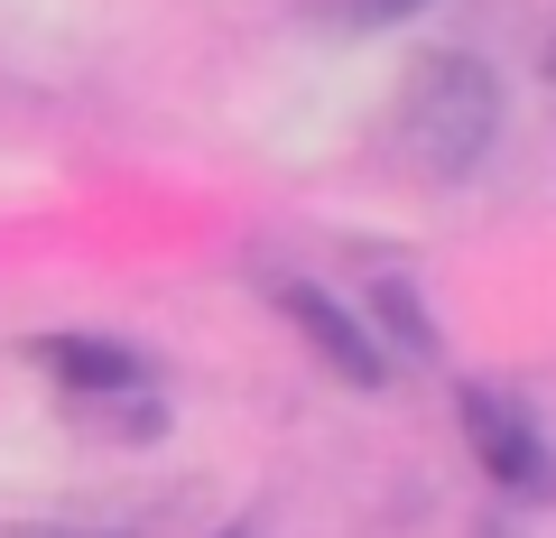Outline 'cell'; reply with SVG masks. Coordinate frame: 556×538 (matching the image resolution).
I'll return each mask as SVG.
<instances>
[{"instance_id": "3", "label": "cell", "mask_w": 556, "mask_h": 538, "mask_svg": "<svg viewBox=\"0 0 556 538\" xmlns=\"http://www.w3.org/2000/svg\"><path fill=\"white\" fill-rule=\"evenodd\" d=\"M269 306L306 335V353H316L334 380H353V390H380V380H390V343H380L371 316L343 306L334 288H316V279H269Z\"/></svg>"}, {"instance_id": "2", "label": "cell", "mask_w": 556, "mask_h": 538, "mask_svg": "<svg viewBox=\"0 0 556 538\" xmlns=\"http://www.w3.org/2000/svg\"><path fill=\"white\" fill-rule=\"evenodd\" d=\"M455 427H464L473 464L492 474V492L510 501V511H547V501H556V446H547V427H538V409L519 390H501V380H464V390H455Z\"/></svg>"}, {"instance_id": "6", "label": "cell", "mask_w": 556, "mask_h": 538, "mask_svg": "<svg viewBox=\"0 0 556 538\" xmlns=\"http://www.w3.org/2000/svg\"><path fill=\"white\" fill-rule=\"evenodd\" d=\"M371 316L390 325V343H399V353H417V362L437 353V325L417 316V288H408V279H380V288H371Z\"/></svg>"}, {"instance_id": "5", "label": "cell", "mask_w": 556, "mask_h": 538, "mask_svg": "<svg viewBox=\"0 0 556 538\" xmlns=\"http://www.w3.org/2000/svg\"><path fill=\"white\" fill-rule=\"evenodd\" d=\"M0 538H159V511H47V520H0Z\"/></svg>"}, {"instance_id": "4", "label": "cell", "mask_w": 556, "mask_h": 538, "mask_svg": "<svg viewBox=\"0 0 556 538\" xmlns=\"http://www.w3.org/2000/svg\"><path fill=\"white\" fill-rule=\"evenodd\" d=\"M38 362L84 399H149V380H159L130 343H102V335H38Z\"/></svg>"}, {"instance_id": "10", "label": "cell", "mask_w": 556, "mask_h": 538, "mask_svg": "<svg viewBox=\"0 0 556 538\" xmlns=\"http://www.w3.org/2000/svg\"><path fill=\"white\" fill-rule=\"evenodd\" d=\"M547 84H556V47H547Z\"/></svg>"}, {"instance_id": "9", "label": "cell", "mask_w": 556, "mask_h": 538, "mask_svg": "<svg viewBox=\"0 0 556 538\" xmlns=\"http://www.w3.org/2000/svg\"><path fill=\"white\" fill-rule=\"evenodd\" d=\"M473 538H510V520H482V529H473Z\"/></svg>"}, {"instance_id": "7", "label": "cell", "mask_w": 556, "mask_h": 538, "mask_svg": "<svg viewBox=\"0 0 556 538\" xmlns=\"http://www.w3.org/2000/svg\"><path fill=\"white\" fill-rule=\"evenodd\" d=\"M427 0H316V20L325 28H399V20H417Z\"/></svg>"}, {"instance_id": "8", "label": "cell", "mask_w": 556, "mask_h": 538, "mask_svg": "<svg viewBox=\"0 0 556 538\" xmlns=\"http://www.w3.org/2000/svg\"><path fill=\"white\" fill-rule=\"evenodd\" d=\"M214 538H260V529H251V520H223V529H214Z\"/></svg>"}, {"instance_id": "1", "label": "cell", "mask_w": 556, "mask_h": 538, "mask_svg": "<svg viewBox=\"0 0 556 538\" xmlns=\"http://www.w3.org/2000/svg\"><path fill=\"white\" fill-rule=\"evenodd\" d=\"M501 75L473 57V47H437V57H417L408 84L390 102V149L417 167V177L437 186H464L501 140Z\"/></svg>"}]
</instances>
